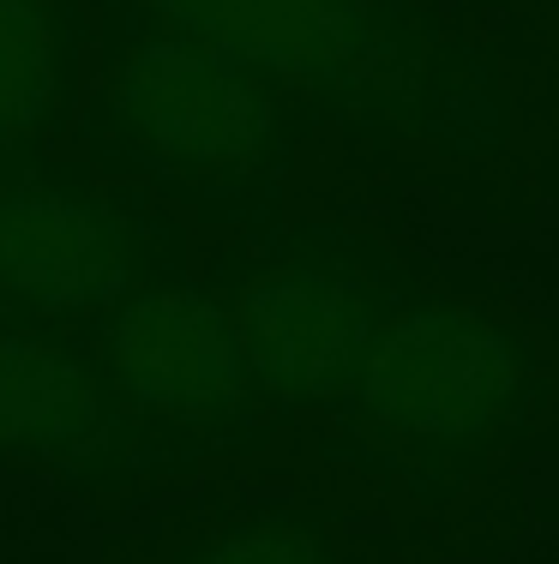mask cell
I'll return each mask as SVG.
<instances>
[{"label":"cell","instance_id":"6da1fadb","mask_svg":"<svg viewBox=\"0 0 559 564\" xmlns=\"http://www.w3.org/2000/svg\"><path fill=\"white\" fill-rule=\"evenodd\" d=\"M103 73L73 139L103 181H132L211 223H271L308 115L144 0H90Z\"/></svg>","mask_w":559,"mask_h":564},{"label":"cell","instance_id":"7a4b0ae2","mask_svg":"<svg viewBox=\"0 0 559 564\" xmlns=\"http://www.w3.org/2000/svg\"><path fill=\"white\" fill-rule=\"evenodd\" d=\"M193 271L186 223L132 181L78 156L0 169V313L31 325H97L151 282Z\"/></svg>","mask_w":559,"mask_h":564},{"label":"cell","instance_id":"3957f363","mask_svg":"<svg viewBox=\"0 0 559 564\" xmlns=\"http://www.w3.org/2000/svg\"><path fill=\"white\" fill-rule=\"evenodd\" d=\"M211 289L229 301L265 414H337L373 330L397 306L385 271L337 228L265 235L259 252H241V271H217Z\"/></svg>","mask_w":559,"mask_h":564},{"label":"cell","instance_id":"277c9868","mask_svg":"<svg viewBox=\"0 0 559 564\" xmlns=\"http://www.w3.org/2000/svg\"><path fill=\"white\" fill-rule=\"evenodd\" d=\"M319 120H404L428 97V36L397 0H144Z\"/></svg>","mask_w":559,"mask_h":564},{"label":"cell","instance_id":"5b68a950","mask_svg":"<svg viewBox=\"0 0 559 564\" xmlns=\"http://www.w3.org/2000/svg\"><path fill=\"white\" fill-rule=\"evenodd\" d=\"M529 355L494 318L451 301H397L373 330L337 421L409 456H463L517 421Z\"/></svg>","mask_w":559,"mask_h":564},{"label":"cell","instance_id":"8992f818","mask_svg":"<svg viewBox=\"0 0 559 564\" xmlns=\"http://www.w3.org/2000/svg\"><path fill=\"white\" fill-rule=\"evenodd\" d=\"M85 330L144 433L193 463L205 451L259 445L265 402L252 397L229 301L211 282H193V271L151 282Z\"/></svg>","mask_w":559,"mask_h":564},{"label":"cell","instance_id":"52a82bcc","mask_svg":"<svg viewBox=\"0 0 559 564\" xmlns=\"http://www.w3.org/2000/svg\"><path fill=\"white\" fill-rule=\"evenodd\" d=\"M0 463L55 475L78 492H127L193 468V456L132 421L85 325L0 313Z\"/></svg>","mask_w":559,"mask_h":564},{"label":"cell","instance_id":"ba28073f","mask_svg":"<svg viewBox=\"0 0 559 564\" xmlns=\"http://www.w3.org/2000/svg\"><path fill=\"white\" fill-rule=\"evenodd\" d=\"M90 43L85 0H0V169L61 151L85 102Z\"/></svg>","mask_w":559,"mask_h":564},{"label":"cell","instance_id":"9c48e42d","mask_svg":"<svg viewBox=\"0 0 559 564\" xmlns=\"http://www.w3.org/2000/svg\"><path fill=\"white\" fill-rule=\"evenodd\" d=\"M169 564H337V546L301 510H241Z\"/></svg>","mask_w":559,"mask_h":564}]
</instances>
